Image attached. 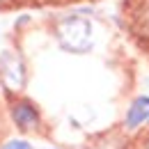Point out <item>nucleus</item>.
<instances>
[{
  "mask_svg": "<svg viewBox=\"0 0 149 149\" xmlns=\"http://www.w3.org/2000/svg\"><path fill=\"white\" fill-rule=\"evenodd\" d=\"M12 119L21 131H35L41 124V115H39L37 106L28 99H21L12 106Z\"/></svg>",
  "mask_w": 149,
  "mask_h": 149,
  "instance_id": "7ed1b4c3",
  "label": "nucleus"
},
{
  "mask_svg": "<svg viewBox=\"0 0 149 149\" xmlns=\"http://www.w3.org/2000/svg\"><path fill=\"white\" fill-rule=\"evenodd\" d=\"M142 149H149V138L145 140V147H142Z\"/></svg>",
  "mask_w": 149,
  "mask_h": 149,
  "instance_id": "423d86ee",
  "label": "nucleus"
},
{
  "mask_svg": "<svg viewBox=\"0 0 149 149\" xmlns=\"http://www.w3.org/2000/svg\"><path fill=\"white\" fill-rule=\"evenodd\" d=\"M0 2H7V0H0Z\"/></svg>",
  "mask_w": 149,
  "mask_h": 149,
  "instance_id": "0eeeda50",
  "label": "nucleus"
},
{
  "mask_svg": "<svg viewBox=\"0 0 149 149\" xmlns=\"http://www.w3.org/2000/svg\"><path fill=\"white\" fill-rule=\"evenodd\" d=\"M0 149H32V145L28 140H21V138H14V140H7Z\"/></svg>",
  "mask_w": 149,
  "mask_h": 149,
  "instance_id": "39448f33",
  "label": "nucleus"
},
{
  "mask_svg": "<svg viewBox=\"0 0 149 149\" xmlns=\"http://www.w3.org/2000/svg\"><path fill=\"white\" fill-rule=\"evenodd\" d=\"M0 80L12 92L23 90V85H25V62L21 60L19 53L5 51L0 55Z\"/></svg>",
  "mask_w": 149,
  "mask_h": 149,
  "instance_id": "f03ea898",
  "label": "nucleus"
},
{
  "mask_svg": "<svg viewBox=\"0 0 149 149\" xmlns=\"http://www.w3.org/2000/svg\"><path fill=\"white\" fill-rule=\"evenodd\" d=\"M55 39L67 53H87L94 44V25L80 14H69L57 21Z\"/></svg>",
  "mask_w": 149,
  "mask_h": 149,
  "instance_id": "f257e3e1",
  "label": "nucleus"
},
{
  "mask_svg": "<svg viewBox=\"0 0 149 149\" xmlns=\"http://www.w3.org/2000/svg\"><path fill=\"white\" fill-rule=\"evenodd\" d=\"M145 122H149V96H138L131 101L129 110L124 115V126L133 131L138 126H142Z\"/></svg>",
  "mask_w": 149,
  "mask_h": 149,
  "instance_id": "20e7f679",
  "label": "nucleus"
}]
</instances>
